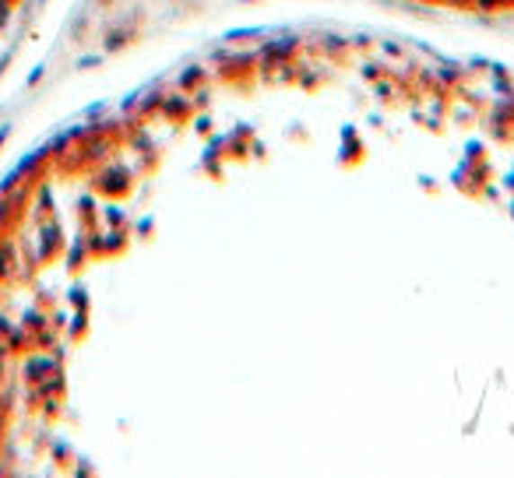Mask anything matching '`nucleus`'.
Here are the masks:
<instances>
[]
</instances>
